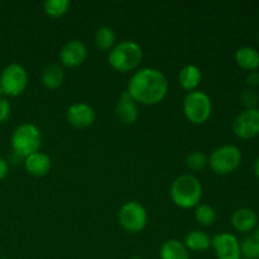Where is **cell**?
<instances>
[{"instance_id":"6da1fadb","label":"cell","mask_w":259,"mask_h":259,"mask_svg":"<svg viewBox=\"0 0 259 259\" xmlns=\"http://www.w3.org/2000/svg\"><path fill=\"white\" fill-rule=\"evenodd\" d=\"M168 88V81L162 71L146 67L133 73L126 91L137 104L156 105L166 98Z\"/></svg>"},{"instance_id":"7a4b0ae2","label":"cell","mask_w":259,"mask_h":259,"mask_svg":"<svg viewBox=\"0 0 259 259\" xmlns=\"http://www.w3.org/2000/svg\"><path fill=\"white\" fill-rule=\"evenodd\" d=\"M202 197V186L196 176L190 174L180 175L171 185V199L181 209H192L200 205Z\"/></svg>"},{"instance_id":"3957f363","label":"cell","mask_w":259,"mask_h":259,"mask_svg":"<svg viewBox=\"0 0 259 259\" xmlns=\"http://www.w3.org/2000/svg\"><path fill=\"white\" fill-rule=\"evenodd\" d=\"M143 51L137 42L133 40H123L114 46L109 51L108 61L111 68L121 73L131 72L136 70L142 62Z\"/></svg>"},{"instance_id":"277c9868","label":"cell","mask_w":259,"mask_h":259,"mask_svg":"<svg viewBox=\"0 0 259 259\" xmlns=\"http://www.w3.org/2000/svg\"><path fill=\"white\" fill-rule=\"evenodd\" d=\"M13 152L20 158H27L30 154L39 152L42 146V134L34 124L25 123L17 126L12 134Z\"/></svg>"},{"instance_id":"5b68a950","label":"cell","mask_w":259,"mask_h":259,"mask_svg":"<svg viewBox=\"0 0 259 259\" xmlns=\"http://www.w3.org/2000/svg\"><path fill=\"white\" fill-rule=\"evenodd\" d=\"M212 113V101L206 93L190 91L184 99V114L187 120L196 125L205 124Z\"/></svg>"},{"instance_id":"8992f818","label":"cell","mask_w":259,"mask_h":259,"mask_svg":"<svg viewBox=\"0 0 259 259\" xmlns=\"http://www.w3.org/2000/svg\"><path fill=\"white\" fill-rule=\"evenodd\" d=\"M242 163V152L237 146L225 144L215 149L209 157V166L217 175L233 174Z\"/></svg>"},{"instance_id":"52a82bcc","label":"cell","mask_w":259,"mask_h":259,"mask_svg":"<svg viewBox=\"0 0 259 259\" xmlns=\"http://www.w3.org/2000/svg\"><path fill=\"white\" fill-rule=\"evenodd\" d=\"M28 73L22 65L10 63L0 73V89L8 96H18L27 89Z\"/></svg>"},{"instance_id":"ba28073f","label":"cell","mask_w":259,"mask_h":259,"mask_svg":"<svg viewBox=\"0 0 259 259\" xmlns=\"http://www.w3.org/2000/svg\"><path fill=\"white\" fill-rule=\"evenodd\" d=\"M148 215L146 209L137 201H128L119 210V223L128 233L136 234L147 227Z\"/></svg>"},{"instance_id":"9c48e42d","label":"cell","mask_w":259,"mask_h":259,"mask_svg":"<svg viewBox=\"0 0 259 259\" xmlns=\"http://www.w3.org/2000/svg\"><path fill=\"white\" fill-rule=\"evenodd\" d=\"M233 132L238 138L253 139L259 136V109L244 110L233 121Z\"/></svg>"},{"instance_id":"30bf717a","label":"cell","mask_w":259,"mask_h":259,"mask_svg":"<svg viewBox=\"0 0 259 259\" xmlns=\"http://www.w3.org/2000/svg\"><path fill=\"white\" fill-rule=\"evenodd\" d=\"M211 247L214 248L217 259H242L240 243L232 233H219L215 235Z\"/></svg>"},{"instance_id":"8fae6325","label":"cell","mask_w":259,"mask_h":259,"mask_svg":"<svg viewBox=\"0 0 259 259\" xmlns=\"http://www.w3.org/2000/svg\"><path fill=\"white\" fill-rule=\"evenodd\" d=\"M86 58H88V48L81 40H70L60 51L61 63L68 68L78 67L85 62Z\"/></svg>"},{"instance_id":"7c38bea8","label":"cell","mask_w":259,"mask_h":259,"mask_svg":"<svg viewBox=\"0 0 259 259\" xmlns=\"http://www.w3.org/2000/svg\"><path fill=\"white\" fill-rule=\"evenodd\" d=\"M66 118L73 128L85 129L93 125L95 121V111L89 104L76 103L67 109Z\"/></svg>"},{"instance_id":"4fadbf2b","label":"cell","mask_w":259,"mask_h":259,"mask_svg":"<svg viewBox=\"0 0 259 259\" xmlns=\"http://www.w3.org/2000/svg\"><path fill=\"white\" fill-rule=\"evenodd\" d=\"M115 111L121 123L126 124V125H131V124L136 123L139 115L138 104L132 99L128 91H123L121 93L118 104H116Z\"/></svg>"},{"instance_id":"5bb4252c","label":"cell","mask_w":259,"mask_h":259,"mask_svg":"<svg viewBox=\"0 0 259 259\" xmlns=\"http://www.w3.org/2000/svg\"><path fill=\"white\" fill-rule=\"evenodd\" d=\"M259 224L258 215L252 209L242 207L234 211L232 215V225L235 230L240 233L254 232V229Z\"/></svg>"},{"instance_id":"9a60e30c","label":"cell","mask_w":259,"mask_h":259,"mask_svg":"<svg viewBox=\"0 0 259 259\" xmlns=\"http://www.w3.org/2000/svg\"><path fill=\"white\" fill-rule=\"evenodd\" d=\"M23 163H24L25 171L35 177L46 176L52 167L51 158L42 152H35V153L28 156L27 158H24Z\"/></svg>"},{"instance_id":"2e32d148","label":"cell","mask_w":259,"mask_h":259,"mask_svg":"<svg viewBox=\"0 0 259 259\" xmlns=\"http://www.w3.org/2000/svg\"><path fill=\"white\" fill-rule=\"evenodd\" d=\"M235 61L238 66L245 71H258L259 68V52L255 48L244 46L238 48L235 52Z\"/></svg>"},{"instance_id":"e0dca14e","label":"cell","mask_w":259,"mask_h":259,"mask_svg":"<svg viewBox=\"0 0 259 259\" xmlns=\"http://www.w3.org/2000/svg\"><path fill=\"white\" fill-rule=\"evenodd\" d=\"M202 75L201 70L195 65H187L181 68L179 73V83L182 89L190 91H194L199 88L201 83Z\"/></svg>"},{"instance_id":"ac0fdd59","label":"cell","mask_w":259,"mask_h":259,"mask_svg":"<svg viewBox=\"0 0 259 259\" xmlns=\"http://www.w3.org/2000/svg\"><path fill=\"white\" fill-rule=\"evenodd\" d=\"M185 247L192 252H205L209 248H211L212 238H210L209 234L201 230H192V232L187 233L185 237L184 242Z\"/></svg>"},{"instance_id":"d6986e66","label":"cell","mask_w":259,"mask_h":259,"mask_svg":"<svg viewBox=\"0 0 259 259\" xmlns=\"http://www.w3.org/2000/svg\"><path fill=\"white\" fill-rule=\"evenodd\" d=\"M159 257L161 259H190V252L184 243L177 239H169L162 244Z\"/></svg>"},{"instance_id":"ffe728a7","label":"cell","mask_w":259,"mask_h":259,"mask_svg":"<svg viewBox=\"0 0 259 259\" xmlns=\"http://www.w3.org/2000/svg\"><path fill=\"white\" fill-rule=\"evenodd\" d=\"M63 80H65V73L61 66H58L57 63H51L46 66L42 72V83L45 88L56 90L62 86Z\"/></svg>"},{"instance_id":"44dd1931","label":"cell","mask_w":259,"mask_h":259,"mask_svg":"<svg viewBox=\"0 0 259 259\" xmlns=\"http://www.w3.org/2000/svg\"><path fill=\"white\" fill-rule=\"evenodd\" d=\"M95 46L100 51H110L115 46L116 35L114 30L109 27H101L95 33Z\"/></svg>"},{"instance_id":"7402d4cb","label":"cell","mask_w":259,"mask_h":259,"mask_svg":"<svg viewBox=\"0 0 259 259\" xmlns=\"http://www.w3.org/2000/svg\"><path fill=\"white\" fill-rule=\"evenodd\" d=\"M70 7L68 0H46L43 3V10L51 18L63 17L70 10Z\"/></svg>"},{"instance_id":"603a6c76","label":"cell","mask_w":259,"mask_h":259,"mask_svg":"<svg viewBox=\"0 0 259 259\" xmlns=\"http://www.w3.org/2000/svg\"><path fill=\"white\" fill-rule=\"evenodd\" d=\"M195 219L202 227H211L217 222V211L210 205H197L195 210Z\"/></svg>"},{"instance_id":"cb8c5ba5","label":"cell","mask_w":259,"mask_h":259,"mask_svg":"<svg viewBox=\"0 0 259 259\" xmlns=\"http://www.w3.org/2000/svg\"><path fill=\"white\" fill-rule=\"evenodd\" d=\"M186 166L190 171L200 172L209 166V157L202 152H192L186 157Z\"/></svg>"},{"instance_id":"d4e9b609","label":"cell","mask_w":259,"mask_h":259,"mask_svg":"<svg viewBox=\"0 0 259 259\" xmlns=\"http://www.w3.org/2000/svg\"><path fill=\"white\" fill-rule=\"evenodd\" d=\"M242 257L245 259H259V239L254 235H249L240 243Z\"/></svg>"},{"instance_id":"484cf974","label":"cell","mask_w":259,"mask_h":259,"mask_svg":"<svg viewBox=\"0 0 259 259\" xmlns=\"http://www.w3.org/2000/svg\"><path fill=\"white\" fill-rule=\"evenodd\" d=\"M240 101H242L245 110L257 109V105L259 104V94L255 90H253V89H247L240 95Z\"/></svg>"},{"instance_id":"4316f807","label":"cell","mask_w":259,"mask_h":259,"mask_svg":"<svg viewBox=\"0 0 259 259\" xmlns=\"http://www.w3.org/2000/svg\"><path fill=\"white\" fill-rule=\"evenodd\" d=\"M12 114V106L10 103L4 98H0V124H4L8 121Z\"/></svg>"},{"instance_id":"83f0119b","label":"cell","mask_w":259,"mask_h":259,"mask_svg":"<svg viewBox=\"0 0 259 259\" xmlns=\"http://www.w3.org/2000/svg\"><path fill=\"white\" fill-rule=\"evenodd\" d=\"M247 83L250 89H253V90L259 88V72L258 71H252V72L248 73Z\"/></svg>"},{"instance_id":"f1b7e54d","label":"cell","mask_w":259,"mask_h":259,"mask_svg":"<svg viewBox=\"0 0 259 259\" xmlns=\"http://www.w3.org/2000/svg\"><path fill=\"white\" fill-rule=\"evenodd\" d=\"M8 172H9V164H8V162L5 161L4 158L0 157V181H2L3 179H5Z\"/></svg>"},{"instance_id":"f546056e","label":"cell","mask_w":259,"mask_h":259,"mask_svg":"<svg viewBox=\"0 0 259 259\" xmlns=\"http://www.w3.org/2000/svg\"><path fill=\"white\" fill-rule=\"evenodd\" d=\"M254 172H255V175H257V177L259 179V157L257 158V161H255V164H254Z\"/></svg>"},{"instance_id":"4dcf8cb0","label":"cell","mask_w":259,"mask_h":259,"mask_svg":"<svg viewBox=\"0 0 259 259\" xmlns=\"http://www.w3.org/2000/svg\"><path fill=\"white\" fill-rule=\"evenodd\" d=\"M253 235H254V237L257 238V239H259V224L257 225V228H255V229H254V233H253Z\"/></svg>"},{"instance_id":"1f68e13d","label":"cell","mask_w":259,"mask_h":259,"mask_svg":"<svg viewBox=\"0 0 259 259\" xmlns=\"http://www.w3.org/2000/svg\"><path fill=\"white\" fill-rule=\"evenodd\" d=\"M131 259H144V258H139V257H133V258H131Z\"/></svg>"},{"instance_id":"d6a6232c","label":"cell","mask_w":259,"mask_h":259,"mask_svg":"<svg viewBox=\"0 0 259 259\" xmlns=\"http://www.w3.org/2000/svg\"><path fill=\"white\" fill-rule=\"evenodd\" d=\"M2 95H3V91H2V89H0V98H2Z\"/></svg>"}]
</instances>
